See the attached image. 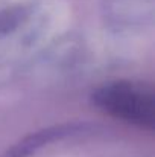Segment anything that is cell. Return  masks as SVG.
I'll return each instance as SVG.
<instances>
[{
	"mask_svg": "<svg viewBox=\"0 0 155 157\" xmlns=\"http://www.w3.org/2000/svg\"><path fill=\"white\" fill-rule=\"evenodd\" d=\"M96 102L109 114L135 124L154 127V95L149 89L134 82H117L102 89Z\"/></svg>",
	"mask_w": 155,
	"mask_h": 157,
	"instance_id": "cell-1",
	"label": "cell"
}]
</instances>
